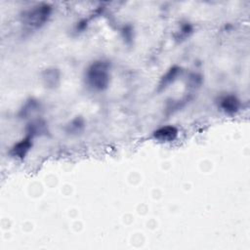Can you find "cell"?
<instances>
[{"label":"cell","mask_w":250,"mask_h":250,"mask_svg":"<svg viewBox=\"0 0 250 250\" xmlns=\"http://www.w3.org/2000/svg\"><path fill=\"white\" fill-rule=\"evenodd\" d=\"M87 84L95 91H104L110 82V65L108 62L98 60L93 62L86 69Z\"/></svg>","instance_id":"obj_1"},{"label":"cell","mask_w":250,"mask_h":250,"mask_svg":"<svg viewBox=\"0 0 250 250\" xmlns=\"http://www.w3.org/2000/svg\"><path fill=\"white\" fill-rule=\"evenodd\" d=\"M52 10V6L47 3L34 5L21 13V23L30 29H38L49 21Z\"/></svg>","instance_id":"obj_2"},{"label":"cell","mask_w":250,"mask_h":250,"mask_svg":"<svg viewBox=\"0 0 250 250\" xmlns=\"http://www.w3.org/2000/svg\"><path fill=\"white\" fill-rule=\"evenodd\" d=\"M34 138V135H32L31 133L27 132L26 136L21 139V141H19L18 143H16L10 149V155L15 157V158H19V159H23L27 153L29 152V150L32 147V140Z\"/></svg>","instance_id":"obj_3"},{"label":"cell","mask_w":250,"mask_h":250,"mask_svg":"<svg viewBox=\"0 0 250 250\" xmlns=\"http://www.w3.org/2000/svg\"><path fill=\"white\" fill-rule=\"evenodd\" d=\"M178 134H179V131L175 126L165 125L153 131L152 137L159 142L168 143V142H173L178 137Z\"/></svg>","instance_id":"obj_4"},{"label":"cell","mask_w":250,"mask_h":250,"mask_svg":"<svg viewBox=\"0 0 250 250\" xmlns=\"http://www.w3.org/2000/svg\"><path fill=\"white\" fill-rule=\"evenodd\" d=\"M219 105L225 113L232 115L239 110L240 101L234 95H227L220 100Z\"/></svg>","instance_id":"obj_5"},{"label":"cell","mask_w":250,"mask_h":250,"mask_svg":"<svg viewBox=\"0 0 250 250\" xmlns=\"http://www.w3.org/2000/svg\"><path fill=\"white\" fill-rule=\"evenodd\" d=\"M181 73V67L178 65H173L171 66L165 74L160 78V81L158 83L157 91L160 92L162 90H165L169 85H171L178 77V75Z\"/></svg>","instance_id":"obj_6"},{"label":"cell","mask_w":250,"mask_h":250,"mask_svg":"<svg viewBox=\"0 0 250 250\" xmlns=\"http://www.w3.org/2000/svg\"><path fill=\"white\" fill-rule=\"evenodd\" d=\"M60 70L55 67H49L45 69L42 73L43 82L48 88H56L60 83Z\"/></svg>","instance_id":"obj_7"},{"label":"cell","mask_w":250,"mask_h":250,"mask_svg":"<svg viewBox=\"0 0 250 250\" xmlns=\"http://www.w3.org/2000/svg\"><path fill=\"white\" fill-rule=\"evenodd\" d=\"M84 128V120L82 117H75L66 126L65 130L68 134H78Z\"/></svg>","instance_id":"obj_8"},{"label":"cell","mask_w":250,"mask_h":250,"mask_svg":"<svg viewBox=\"0 0 250 250\" xmlns=\"http://www.w3.org/2000/svg\"><path fill=\"white\" fill-rule=\"evenodd\" d=\"M37 106H38V104H37L35 101L30 100V101H28V102L23 105V107L21 109L20 115H21V117H24V118H25L26 116H28V115L30 114V112H32L34 109H36Z\"/></svg>","instance_id":"obj_9"},{"label":"cell","mask_w":250,"mask_h":250,"mask_svg":"<svg viewBox=\"0 0 250 250\" xmlns=\"http://www.w3.org/2000/svg\"><path fill=\"white\" fill-rule=\"evenodd\" d=\"M192 31V27L190 26V24L188 23H185L181 26L180 29V35L178 38H186L187 36H188Z\"/></svg>","instance_id":"obj_10"}]
</instances>
